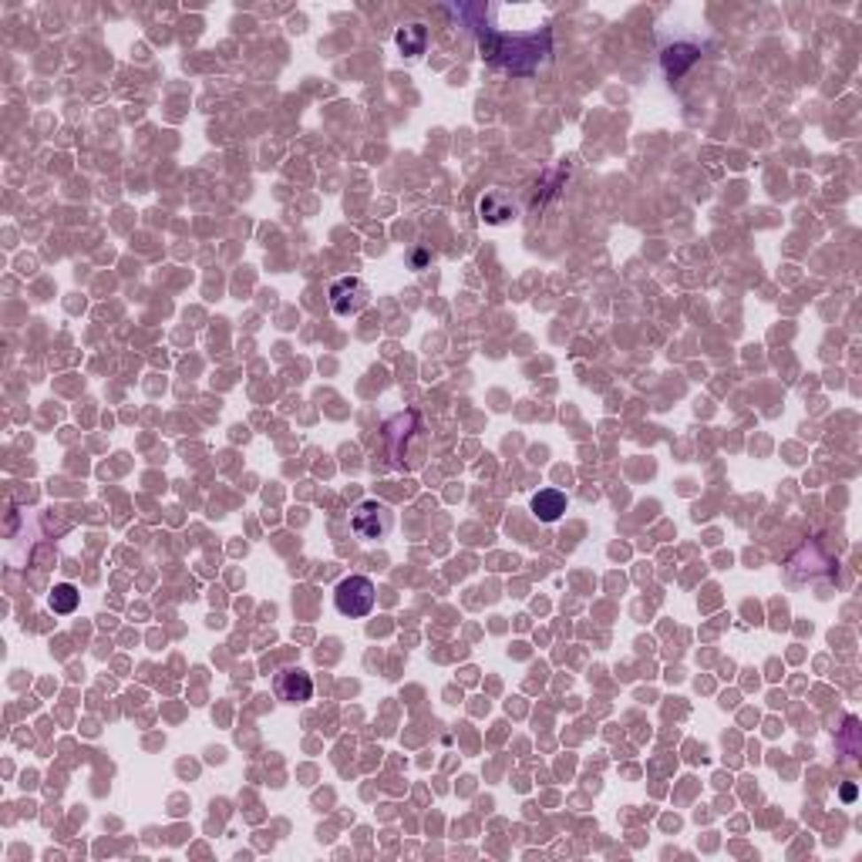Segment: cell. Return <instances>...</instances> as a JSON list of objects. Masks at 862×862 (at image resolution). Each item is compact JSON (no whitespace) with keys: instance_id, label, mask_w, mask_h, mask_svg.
<instances>
[{"instance_id":"1","label":"cell","mask_w":862,"mask_h":862,"mask_svg":"<svg viewBox=\"0 0 862 862\" xmlns=\"http://www.w3.org/2000/svg\"><path fill=\"white\" fill-rule=\"evenodd\" d=\"M478 35V51L489 65L512 71V74H532L553 51V31L549 24H540L532 31H516L509 35L506 27L492 24H475Z\"/></svg>"},{"instance_id":"2","label":"cell","mask_w":862,"mask_h":862,"mask_svg":"<svg viewBox=\"0 0 862 862\" xmlns=\"http://www.w3.org/2000/svg\"><path fill=\"white\" fill-rule=\"evenodd\" d=\"M351 529H354L357 540H368V542L384 540L391 529H394V512H391L388 502L364 499V502H357L354 512H351Z\"/></svg>"},{"instance_id":"3","label":"cell","mask_w":862,"mask_h":862,"mask_svg":"<svg viewBox=\"0 0 862 862\" xmlns=\"http://www.w3.org/2000/svg\"><path fill=\"white\" fill-rule=\"evenodd\" d=\"M374 593L377 590H374V583L368 576H347V579H340L338 590H334V607L344 617L361 620V617H368L374 610Z\"/></svg>"},{"instance_id":"4","label":"cell","mask_w":862,"mask_h":862,"mask_svg":"<svg viewBox=\"0 0 862 862\" xmlns=\"http://www.w3.org/2000/svg\"><path fill=\"white\" fill-rule=\"evenodd\" d=\"M371 304V287L361 276H340L330 283V310L338 317H357Z\"/></svg>"},{"instance_id":"5","label":"cell","mask_w":862,"mask_h":862,"mask_svg":"<svg viewBox=\"0 0 862 862\" xmlns=\"http://www.w3.org/2000/svg\"><path fill=\"white\" fill-rule=\"evenodd\" d=\"M273 691L283 704H307L314 697V680L304 667H287L273 677Z\"/></svg>"},{"instance_id":"6","label":"cell","mask_w":862,"mask_h":862,"mask_svg":"<svg viewBox=\"0 0 862 862\" xmlns=\"http://www.w3.org/2000/svg\"><path fill=\"white\" fill-rule=\"evenodd\" d=\"M697 58H701V48H697V44H687V41L671 44V48L664 51V71H667V78H680L684 71L697 65Z\"/></svg>"},{"instance_id":"7","label":"cell","mask_w":862,"mask_h":862,"mask_svg":"<svg viewBox=\"0 0 862 862\" xmlns=\"http://www.w3.org/2000/svg\"><path fill=\"white\" fill-rule=\"evenodd\" d=\"M529 509H532V516H536L540 523H556L559 516L566 512V495H563L559 489H540L536 495H532Z\"/></svg>"},{"instance_id":"8","label":"cell","mask_w":862,"mask_h":862,"mask_svg":"<svg viewBox=\"0 0 862 862\" xmlns=\"http://www.w3.org/2000/svg\"><path fill=\"white\" fill-rule=\"evenodd\" d=\"M478 213H482V220L485 222H509L516 220V206L509 203L502 192H489V196H482V203H478Z\"/></svg>"},{"instance_id":"9","label":"cell","mask_w":862,"mask_h":862,"mask_svg":"<svg viewBox=\"0 0 862 862\" xmlns=\"http://www.w3.org/2000/svg\"><path fill=\"white\" fill-rule=\"evenodd\" d=\"M394 41H398L405 58H418L428 48V31H424V24H408V27H398Z\"/></svg>"},{"instance_id":"10","label":"cell","mask_w":862,"mask_h":862,"mask_svg":"<svg viewBox=\"0 0 862 862\" xmlns=\"http://www.w3.org/2000/svg\"><path fill=\"white\" fill-rule=\"evenodd\" d=\"M78 600H82V593H78L74 583H58V586L51 590V596H48V607H51L54 613H61V617H68V613L78 610Z\"/></svg>"},{"instance_id":"11","label":"cell","mask_w":862,"mask_h":862,"mask_svg":"<svg viewBox=\"0 0 862 862\" xmlns=\"http://www.w3.org/2000/svg\"><path fill=\"white\" fill-rule=\"evenodd\" d=\"M843 798H845V802H852V798H856V785H845V788H843Z\"/></svg>"}]
</instances>
